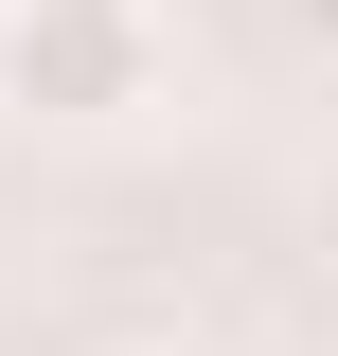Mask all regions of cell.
<instances>
[{
	"instance_id": "cell-3",
	"label": "cell",
	"mask_w": 338,
	"mask_h": 356,
	"mask_svg": "<svg viewBox=\"0 0 338 356\" xmlns=\"http://www.w3.org/2000/svg\"><path fill=\"white\" fill-rule=\"evenodd\" d=\"M143 356H178V339H143Z\"/></svg>"
},
{
	"instance_id": "cell-2",
	"label": "cell",
	"mask_w": 338,
	"mask_h": 356,
	"mask_svg": "<svg viewBox=\"0 0 338 356\" xmlns=\"http://www.w3.org/2000/svg\"><path fill=\"white\" fill-rule=\"evenodd\" d=\"M267 18H285V36H303V54H338V0H267Z\"/></svg>"
},
{
	"instance_id": "cell-1",
	"label": "cell",
	"mask_w": 338,
	"mask_h": 356,
	"mask_svg": "<svg viewBox=\"0 0 338 356\" xmlns=\"http://www.w3.org/2000/svg\"><path fill=\"white\" fill-rule=\"evenodd\" d=\"M161 54H178L161 0H0V107L18 125H125V107H161Z\"/></svg>"
}]
</instances>
